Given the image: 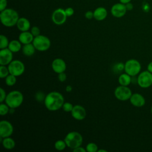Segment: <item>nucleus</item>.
<instances>
[{
    "mask_svg": "<svg viewBox=\"0 0 152 152\" xmlns=\"http://www.w3.org/2000/svg\"><path fill=\"white\" fill-rule=\"evenodd\" d=\"M65 13L67 15V17H70V16H72L74 13V10L71 7H68V8H66L65 10Z\"/></svg>",
    "mask_w": 152,
    "mask_h": 152,
    "instance_id": "35",
    "label": "nucleus"
},
{
    "mask_svg": "<svg viewBox=\"0 0 152 152\" xmlns=\"http://www.w3.org/2000/svg\"><path fill=\"white\" fill-rule=\"evenodd\" d=\"M24 97L21 92L18 90H13L8 93L5 98V103L10 107L15 109L21 105Z\"/></svg>",
    "mask_w": 152,
    "mask_h": 152,
    "instance_id": "3",
    "label": "nucleus"
},
{
    "mask_svg": "<svg viewBox=\"0 0 152 152\" xmlns=\"http://www.w3.org/2000/svg\"><path fill=\"white\" fill-rule=\"evenodd\" d=\"M10 74L9 69L8 66L6 65H1L0 66V78H5Z\"/></svg>",
    "mask_w": 152,
    "mask_h": 152,
    "instance_id": "27",
    "label": "nucleus"
},
{
    "mask_svg": "<svg viewBox=\"0 0 152 152\" xmlns=\"http://www.w3.org/2000/svg\"><path fill=\"white\" fill-rule=\"evenodd\" d=\"M1 140H2V144L5 149L12 150L15 146V141L12 138H10V137L4 138L1 137Z\"/></svg>",
    "mask_w": 152,
    "mask_h": 152,
    "instance_id": "20",
    "label": "nucleus"
},
{
    "mask_svg": "<svg viewBox=\"0 0 152 152\" xmlns=\"http://www.w3.org/2000/svg\"><path fill=\"white\" fill-rule=\"evenodd\" d=\"M66 146L67 145L65 141L64 140H59L56 141L54 144L55 148L58 151L64 150Z\"/></svg>",
    "mask_w": 152,
    "mask_h": 152,
    "instance_id": "24",
    "label": "nucleus"
},
{
    "mask_svg": "<svg viewBox=\"0 0 152 152\" xmlns=\"http://www.w3.org/2000/svg\"><path fill=\"white\" fill-rule=\"evenodd\" d=\"M151 114H152V106H151Z\"/></svg>",
    "mask_w": 152,
    "mask_h": 152,
    "instance_id": "45",
    "label": "nucleus"
},
{
    "mask_svg": "<svg viewBox=\"0 0 152 152\" xmlns=\"http://www.w3.org/2000/svg\"><path fill=\"white\" fill-rule=\"evenodd\" d=\"M131 103L135 107H141L144 106L145 100L144 96L140 93H134L129 99Z\"/></svg>",
    "mask_w": 152,
    "mask_h": 152,
    "instance_id": "16",
    "label": "nucleus"
},
{
    "mask_svg": "<svg viewBox=\"0 0 152 152\" xmlns=\"http://www.w3.org/2000/svg\"><path fill=\"white\" fill-rule=\"evenodd\" d=\"M21 43L17 40H12L10 42L8 48L13 53L18 52L21 49Z\"/></svg>",
    "mask_w": 152,
    "mask_h": 152,
    "instance_id": "23",
    "label": "nucleus"
},
{
    "mask_svg": "<svg viewBox=\"0 0 152 152\" xmlns=\"http://www.w3.org/2000/svg\"><path fill=\"white\" fill-rule=\"evenodd\" d=\"M137 82L141 88H146L150 87L152 85V73L148 70L140 72L137 77Z\"/></svg>",
    "mask_w": 152,
    "mask_h": 152,
    "instance_id": "7",
    "label": "nucleus"
},
{
    "mask_svg": "<svg viewBox=\"0 0 152 152\" xmlns=\"http://www.w3.org/2000/svg\"><path fill=\"white\" fill-rule=\"evenodd\" d=\"M32 34L34 36V37L37 36L39 35H40V30L39 29V28L37 26H33L31 27V31H30Z\"/></svg>",
    "mask_w": 152,
    "mask_h": 152,
    "instance_id": "32",
    "label": "nucleus"
},
{
    "mask_svg": "<svg viewBox=\"0 0 152 152\" xmlns=\"http://www.w3.org/2000/svg\"><path fill=\"white\" fill-rule=\"evenodd\" d=\"M141 69V65L138 61L135 59H131L125 63L124 71L126 73L134 77L138 75Z\"/></svg>",
    "mask_w": 152,
    "mask_h": 152,
    "instance_id": "6",
    "label": "nucleus"
},
{
    "mask_svg": "<svg viewBox=\"0 0 152 152\" xmlns=\"http://www.w3.org/2000/svg\"><path fill=\"white\" fill-rule=\"evenodd\" d=\"M43 94H42V93L40 92H39L37 93L36 97V99L39 101H41L42 100V99H43Z\"/></svg>",
    "mask_w": 152,
    "mask_h": 152,
    "instance_id": "39",
    "label": "nucleus"
},
{
    "mask_svg": "<svg viewBox=\"0 0 152 152\" xmlns=\"http://www.w3.org/2000/svg\"><path fill=\"white\" fill-rule=\"evenodd\" d=\"M9 41L8 38L3 34L0 36V49H5L8 48L9 45Z\"/></svg>",
    "mask_w": 152,
    "mask_h": 152,
    "instance_id": "26",
    "label": "nucleus"
},
{
    "mask_svg": "<svg viewBox=\"0 0 152 152\" xmlns=\"http://www.w3.org/2000/svg\"><path fill=\"white\" fill-rule=\"evenodd\" d=\"M147 70L150 72L151 73H152V61L150 62L148 65H147Z\"/></svg>",
    "mask_w": 152,
    "mask_h": 152,
    "instance_id": "41",
    "label": "nucleus"
},
{
    "mask_svg": "<svg viewBox=\"0 0 152 152\" xmlns=\"http://www.w3.org/2000/svg\"><path fill=\"white\" fill-rule=\"evenodd\" d=\"M119 1H120L121 3H122L124 4H126L128 2H130L131 0H119Z\"/></svg>",
    "mask_w": 152,
    "mask_h": 152,
    "instance_id": "43",
    "label": "nucleus"
},
{
    "mask_svg": "<svg viewBox=\"0 0 152 152\" xmlns=\"http://www.w3.org/2000/svg\"><path fill=\"white\" fill-rule=\"evenodd\" d=\"M115 97L121 101H126L129 100L132 93L131 89L128 86H119L114 91Z\"/></svg>",
    "mask_w": 152,
    "mask_h": 152,
    "instance_id": "9",
    "label": "nucleus"
},
{
    "mask_svg": "<svg viewBox=\"0 0 152 152\" xmlns=\"http://www.w3.org/2000/svg\"><path fill=\"white\" fill-rule=\"evenodd\" d=\"M0 19L1 23L4 26L11 27L17 24L19 15L15 10L11 8H6L1 11Z\"/></svg>",
    "mask_w": 152,
    "mask_h": 152,
    "instance_id": "2",
    "label": "nucleus"
},
{
    "mask_svg": "<svg viewBox=\"0 0 152 152\" xmlns=\"http://www.w3.org/2000/svg\"><path fill=\"white\" fill-rule=\"evenodd\" d=\"M0 102L1 103H2L4 101H5V98L7 97V94H6V92L2 88H0Z\"/></svg>",
    "mask_w": 152,
    "mask_h": 152,
    "instance_id": "33",
    "label": "nucleus"
},
{
    "mask_svg": "<svg viewBox=\"0 0 152 152\" xmlns=\"http://www.w3.org/2000/svg\"><path fill=\"white\" fill-rule=\"evenodd\" d=\"M16 26L18 29L21 31H28L30 28V23L27 18L25 17H20L19 18Z\"/></svg>",
    "mask_w": 152,
    "mask_h": 152,
    "instance_id": "18",
    "label": "nucleus"
},
{
    "mask_svg": "<svg viewBox=\"0 0 152 152\" xmlns=\"http://www.w3.org/2000/svg\"><path fill=\"white\" fill-rule=\"evenodd\" d=\"M73 107L74 106L72 103L69 102H64L62 106V109L66 112H71L73 109Z\"/></svg>",
    "mask_w": 152,
    "mask_h": 152,
    "instance_id": "30",
    "label": "nucleus"
},
{
    "mask_svg": "<svg viewBox=\"0 0 152 152\" xmlns=\"http://www.w3.org/2000/svg\"><path fill=\"white\" fill-rule=\"evenodd\" d=\"M8 68L10 74L18 77L21 75L25 71L24 64L20 60H12L8 65Z\"/></svg>",
    "mask_w": 152,
    "mask_h": 152,
    "instance_id": "8",
    "label": "nucleus"
},
{
    "mask_svg": "<svg viewBox=\"0 0 152 152\" xmlns=\"http://www.w3.org/2000/svg\"><path fill=\"white\" fill-rule=\"evenodd\" d=\"M45 106L50 111H56L62 107L64 103L63 95L58 91H52L45 96Z\"/></svg>",
    "mask_w": 152,
    "mask_h": 152,
    "instance_id": "1",
    "label": "nucleus"
},
{
    "mask_svg": "<svg viewBox=\"0 0 152 152\" xmlns=\"http://www.w3.org/2000/svg\"><path fill=\"white\" fill-rule=\"evenodd\" d=\"M35 50L36 49L34 48L33 43L24 45L23 47L22 48L23 53L27 56H32L34 53Z\"/></svg>",
    "mask_w": 152,
    "mask_h": 152,
    "instance_id": "22",
    "label": "nucleus"
},
{
    "mask_svg": "<svg viewBox=\"0 0 152 152\" xmlns=\"http://www.w3.org/2000/svg\"><path fill=\"white\" fill-rule=\"evenodd\" d=\"M125 5V7H126V10H128V11H130V10H132V8H133V5L130 2H128Z\"/></svg>",
    "mask_w": 152,
    "mask_h": 152,
    "instance_id": "40",
    "label": "nucleus"
},
{
    "mask_svg": "<svg viewBox=\"0 0 152 152\" xmlns=\"http://www.w3.org/2000/svg\"><path fill=\"white\" fill-rule=\"evenodd\" d=\"M14 131V128L11 123L6 120L0 122V137L6 138L10 137Z\"/></svg>",
    "mask_w": 152,
    "mask_h": 152,
    "instance_id": "11",
    "label": "nucleus"
},
{
    "mask_svg": "<svg viewBox=\"0 0 152 152\" xmlns=\"http://www.w3.org/2000/svg\"><path fill=\"white\" fill-rule=\"evenodd\" d=\"M94 18L97 21H102L104 20L107 15V11L104 7H100L97 8L94 11Z\"/></svg>",
    "mask_w": 152,
    "mask_h": 152,
    "instance_id": "19",
    "label": "nucleus"
},
{
    "mask_svg": "<svg viewBox=\"0 0 152 152\" xmlns=\"http://www.w3.org/2000/svg\"><path fill=\"white\" fill-rule=\"evenodd\" d=\"M7 6V0H0V11H2L6 9Z\"/></svg>",
    "mask_w": 152,
    "mask_h": 152,
    "instance_id": "34",
    "label": "nucleus"
},
{
    "mask_svg": "<svg viewBox=\"0 0 152 152\" xmlns=\"http://www.w3.org/2000/svg\"><path fill=\"white\" fill-rule=\"evenodd\" d=\"M97 152H107V150L104 149H100V150H98Z\"/></svg>",
    "mask_w": 152,
    "mask_h": 152,
    "instance_id": "44",
    "label": "nucleus"
},
{
    "mask_svg": "<svg viewBox=\"0 0 152 152\" xmlns=\"http://www.w3.org/2000/svg\"><path fill=\"white\" fill-rule=\"evenodd\" d=\"M17 77L10 74L5 78V83L8 86H14L17 81Z\"/></svg>",
    "mask_w": 152,
    "mask_h": 152,
    "instance_id": "25",
    "label": "nucleus"
},
{
    "mask_svg": "<svg viewBox=\"0 0 152 152\" xmlns=\"http://www.w3.org/2000/svg\"><path fill=\"white\" fill-rule=\"evenodd\" d=\"M34 38V36L31 32H29L28 31H21L18 36L19 41L23 45L32 43Z\"/></svg>",
    "mask_w": 152,
    "mask_h": 152,
    "instance_id": "17",
    "label": "nucleus"
},
{
    "mask_svg": "<svg viewBox=\"0 0 152 152\" xmlns=\"http://www.w3.org/2000/svg\"><path fill=\"white\" fill-rule=\"evenodd\" d=\"M65 141L68 147L74 149L81 145L83 138L80 133L77 131H71L68 132L65 137Z\"/></svg>",
    "mask_w": 152,
    "mask_h": 152,
    "instance_id": "4",
    "label": "nucleus"
},
{
    "mask_svg": "<svg viewBox=\"0 0 152 152\" xmlns=\"http://www.w3.org/2000/svg\"><path fill=\"white\" fill-rule=\"evenodd\" d=\"M52 68L57 74L64 72L66 69L65 62L61 58L55 59L52 63Z\"/></svg>",
    "mask_w": 152,
    "mask_h": 152,
    "instance_id": "15",
    "label": "nucleus"
},
{
    "mask_svg": "<svg viewBox=\"0 0 152 152\" xmlns=\"http://www.w3.org/2000/svg\"><path fill=\"white\" fill-rule=\"evenodd\" d=\"M72 150L74 152H86V151H87L86 148H84L81 146H80L77 148H75L73 149Z\"/></svg>",
    "mask_w": 152,
    "mask_h": 152,
    "instance_id": "38",
    "label": "nucleus"
},
{
    "mask_svg": "<svg viewBox=\"0 0 152 152\" xmlns=\"http://www.w3.org/2000/svg\"><path fill=\"white\" fill-rule=\"evenodd\" d=\"M8 48L0 50V65H8L12 61L13 55Z\"/></svg>",
    "mask_w": 152,
    "mask_h": 152,
    "instance_id": "12",
    "label": "nucleus"
},
{
    "mask_svg": "<svg viewBox=\"0 0 152 152\" xmlns=\"http://www.w3.org/2000/svg\"><path fill=\"white\" fill-rule=\"evenodd\" d=\"M71 113L72 116L78 121L83 120L86 116V110L85 108L80 104L74 105Z\"/></svg>",
    "mask_w": 152,
    "mask_h": 152,
    "instance_id": "13",
    "label": "nucleus"
},
{
    "mask_svg": "<svg viewBox=\"0 0 152 152\" xmlns=\"http://www.w3.org/2000/svg\"><path fill=\"white\" fill-rule=\"evenodd\" d=\"M32 43L36 49L41 52L48 50L51 45L50 39L48 37L41 34L34 37Z\"/></svg>",
    "mask_w": 152,
    "mask_h": 152,
    "instance_id": "5",
    "label": "nucleus"
},
{
    "mask_svg": "<svg viewBox=\"0 0 152 152\" xmlns=\"http://www.w3.org/2000/svg\"><path fill=\"white\" fill-rule=\"evenodd\" d=\"M72 89V87H71V86H69V85H68V86H67L66 87V91H68V92L71 91Z\"/></svg>",
    "mask_w": 152,
    "mask_h": 152,
    "instance_id": "42",
    "label": "nucleus"
},
{
    "mask_svg": "<svg viewBox=\"0 0 152 152\" xmlns=\"http://www.w3.org/2000/svg\"><path fill=\"white\" fill-rule=\"evenodd\" d=\"M67 15L65 10L58 8L55 10L52 15V20L56 25H62L64 24L66 20Z\"/></svg>",
    "mask_w": 152,
    "mask_h": 152,
    "instance_id": "10",
    "label": "nucleus"
},
{
    "mask_svg": "<svg viewBox=\"0 0 152 152\" xmlns=\"http://www.w3.org/2000/svg\"><path fill=\"white\" fill-rule=\"evenodd\" d=\"M86 149L87 152H97L98 151V147L94 142H89L87 144Z\"/></svg>",
    "mask_w": 152,
    "mask_h": 152,
    "instance_id": "29",
    "label": "nucleus"
},
{
    "mask_svg": "<svg viewBox=\"0 0 152 152\" xmlns=\"http://www.w3.org/2000/svg\"><path fill=\"white\" fill-rule=\"evenodd\" d=\"M58 80L61 81V82H64L66 79V75L65 73V72H61L58 74Z\"/></svg>",
    "mask_w": 152,
    "mask_h": 152,
    "instance_id": "36",
    "label": "nucleus"
},
{
    "mask_svg": "<svg viewBox=\"0 0 152 152\" xmlns=\"http://www.w3.org/2000/svg\"><path fill=\"white\" fill-rule=\"evenodd\" d=\"M125 5L122 3H117L114 4L111 8V14L116 18L122 17L126 12Z\"/></svg>",
    "mask_w": 152,
    "mask_h": 152,
    "instance_id": "14",
    "label": "nucleus"
},
{
    "mask_svg": "<svg viewBox=\"0 0 152 152\" xmlns=\"http://www.w3.org/2000/svg\"><path fill=\"white\" fill-rule=\"evenodd\" d=\"M85 17L88 20L94 18V12L91 11H88L85 13Z\"/></svg>",
    "mask_w": 152,
    "mask_h": 152,
    "instance_id": "37",
    "label": "nucleus"
},
{
    "mask_svg": "<svg viewBox=\"0 0 152 152\" xmlns=\"http://www.w3.org/2000/svg\"><path fill=\"white\" fill-rule=\"evenodd\" d=\"M125 68V64H124L122 62H119L116 64L114 66V69L115 71L121 72L124 70Z\"/></svg>",
    "mask_w": 152,
    "mask_h": 152,
    "instance_id": "31",
    "label": "nucleus"
},
{
    "mask_svg": "<svg viewBox=\"0 0 152 152\" xmlns=\"http://www.w3.org/2000/svg\"><path fill=\"white\" fill-rule=\"evenodd\" d=\"M132 81L131 76L128 74L127 73L121 74L118 78V82L120 85L128 86H129Z\"/></svg>",
    "mask_w": 152,
    "mask_h": 152,
    "instance_id": "21",
    "label": "nucleus"
},
{
    "mask_svg": "<svg viewBox=\"0 0 152 152\" xmlns=\"http://www.w3.org/2000/svg\"><path fill=\"white\" fill-rule=\"evenodd\" d=\"M10 107L6 104L1 103L0 104V115L1 116L6 115L8 112H10Z\"/></svg>",
    "mask_w": 152,
    "mask_h": 152,
    "instance_id": "28",
    "label": "nucleus"
}]
</instances>
